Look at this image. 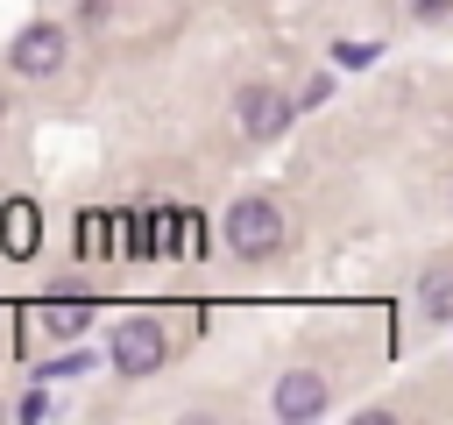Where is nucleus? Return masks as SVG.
<instances>
[{
	"mask_svg": "<svg viewBox=\"0 0 453 425\" xmlns=\"http://www.w3.org/2000/svg\"><path fill=\"white\" fill-rule=\"evenodd\" d=\"M226 248L241 262H269L283 248V205L276 198H234L226 205Z\"/></svg>",
	"mask_w": 453,
	"mask_h": 425,
	"instance_id": "nucleus-1",
	"label": "nucleus"
},
{
	"mask_svg": "<svg viewBox=\"0 0 453 425\" xmlns=\"http://www.w3.org/2000/svg\"><path fill=\"white\" fill-rule=\"evenodd\" d=\"M163 354H170V333L156 319H120L113 326V368L120 375H156Z\"/></svg>",
	"mask_w": 453,
	"mask_h": 425,
	"instance_id": "nucleus-2",
	"label": "nucleus"
},
{
	"mask_svg": "<svg viewBox=\"0 0 453 425\" xmlns=\"http://www.w3.org/2000/svg\"><path fill=\"white\" fill-rule=\"evenodd\" d=\"M64 50H71V35H64L57 21H28V28L14 35V50H7V64H14L21 78H50V71L64 64Z\"/></svg>",
	"mask_w": 453,
	"mask_h": 425,
	"instance_id": "nucleus-3",
	"label": "nucleus"
},
{
	"mask_svg": "<svg viewBox=\"0 0 453 425\" xmlns=\"http://www.w3.org/2000/svg\"><path fill=\"white\" fill-rule=\"evenodd\" d=\"M269 411H276V418H319V411H326V375H311V368H290V375L276 382Z\"/></svg>",
	"mask_w": 453,
	"mask_h": 425,
	"instance_id": "nucleus-4",
	"label": "nucleus"
},
{
	"mask_svg": "<svg viewBox=\"0 0 453 425\" xmlns=\"http://www.w3.org/2000/svg\"><path fill=\"white\" fill-rule=\"evenodd\" d=\"M283 120H290V106H283L269 85H248V92H241V135H248V142H276Z\"/></svg>",
	"mask_w": 453,
	"mask_h": 425,
	"instance_id": "nucleus-5",
	"label": "nucleus"
},
{
	"mask_svg": "<svg viewBox=\"0 0 453 425\" xmlns=\"http://www.w3.org/2000/svg\"><path fill=\"white\" fill-rule=\"evenodd\" d=\"M35 241H42L35 205H28V198H7V205H0V248H7L14 262H28V255H35Z\"/></svg>",
	"mask_w": 453,
	"mask_h": 425,
	"instance_id": "nucleus-6",
	"label": "nucleus"
},
{
	"mask_svg": "<svg viewBox=\"0 0 453 425\" xmlns=\"http://www.w3.org/2000/svg\"><path fill=\"white\" fill-rule=\"evenodd\" d=\"M85 319H92L85 298H50V305H42V326H50V333H78Z\"/></svg>",
	"mask_w": 453,
	"mask_h": 425,
	"instance_id": "nucleus-7",
	"label": "nucleus"
},
{
	"mask_svg": "<svg viewBox=\"0 0 453 425\" xmlns=\"http://www.w3.org/2000/svg\"><path fill=\"white\" fill-rule=\"evenodd\" d=\"M418 298H425V312H432V319H453V269H432Z\"/></svg>",
	"mask_w": 453,
	"mask_h": 425,
	"instance_id": "nucleus-8",
	"label": "nucleus"
},
{
	"mask_svg": "<svg viewBox=\"0 0 453 425\" xmlns=\"http://www.w3.org/2000/svg\"><path fill=\"white\" fill-rule=\"evenodd\" d=\"M149 248H156V255H170V248H177V212H156V227H149Z\"/></svg>",
	"mask_w": 453,
	"mask_h": 425,
	"instance_id": "nucleus-9",
	"label": "nucleus"
},
{
	"mask_svg": "<svg viewBox=\"0 0 453 425\" xmlns=\"http://www.w3.org/2000/svg\"><path fill=\"white\" fill-rule=\"evenodd\" d=\"M368 57H375V42H340V64H354V71H361Z\"/></svg>",
	"mask_w": 453,
	"mask_h": 425,
	"instance_id": "nucleus-10",
	"label": "nucleus"
},
{
	"mask_svg": "<svg viewBox=\"0 0 453 425\" xmlns=\"http://www.w3.org/2000/svg\"><path fill=\"white\" fill-rule=\"evenodd\" d=\"M411 7H418V14H446V0H411Z\"/></svg>",
	"mask_w": 453,
	"mask_h": 425,
	"instance_id": "nucleus-11",
	"label": "nucleus"
}]
</instances>
